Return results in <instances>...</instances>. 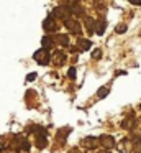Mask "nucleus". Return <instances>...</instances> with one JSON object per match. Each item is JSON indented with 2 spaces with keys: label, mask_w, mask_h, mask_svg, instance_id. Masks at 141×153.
<instances>
[{
  "label": "nucleus",
  "mask_w": 141,
  "mask_h": 153,
  "mask_svg": "<svg viewBox=\"0 0 141 153\" xmlns=\"http://www.w3.org/2000/svg\"><path fill=\"white\" fill-rule=\"evenodd\" d=\"M33 59H35L38 64L44 66V64H48V63H49L51 56H49V51H48V50H39V51H36V53L33 54Z\"/></svg>",
  "instance_id": "nucleus-1"
},
{
  "label": "nucleus",
  "mask_w": 141,
  "mask_h": 153,
  "mask_svg": "<svg viewBox=\"0 0 141 153\" xmlns=\"http://www.w3.org/2000/svg\"><path fill=\"white\" fill-rule=\"evenodd\" d=\"M98 142H100V145L105 146V148H113L115 146V140H113V137H110V135H102L100 138H98Z\"/></svg>",
  "instance_id": "nucleus-2"
},
{
  "label": "nucleus",
  "mask_w": 141,
  "mask_h": 153,
  "mask_svg": "<svg viewBox=\"0 0 141 153\" xmlns=\"http://www.w3.org/2000/svg\"><path fill=\"white\" fill-rule=\"evenodd\" d=\"M82 143H84V146L89 150H94V148H97V145H100V142H98L95 137H87V138H84Z\"/></svg>",
  "instance_id": "nucleus-3"
},
{
  "label": "nucleus",
  "mask_w": 141,
  "mask_h": 153,
  "mask_svg": "<svg viewBox=\"0 0 141 153\" xmlns=\"http://www.w3.org/2000/svg\"><path fill=\"white\" fill-rule=\"evenodd\" d=\"M43 28H44L46 31H54L56 28H58V27H56V22H54V17H52V15H49V17L44 20Z\"/></svg>",
  "instance_id": "nucleus-4"
},
{
  "label": "nucleus",
  "mask_w": 141,
  "mask_h": 153,
  "mask_svg": "<svg viewBox=\"0 0 141 153\" xmlns=\"http://www.w3.org/2000/svg\"><path fill=\"white\" fill-rule=\"evenodd\" d=\"M66 27L71 30V33H80V25L77 23L75 20H72V18H69V20H66Z\"/></svg>",
  "instance_id": "nucleus-5"
},
{
  "label": "nucleus",
  "mask_w": 141,
  "mask_h": 153,
  "mask_svg": "<svg viewBox=\"0 0 141 153\" xmlns=\"http://www.w3.org/2000/svg\"><path fill=\"white\" fill-rule=\"evenodd\" d=\"M52 61H54L56 66H62V64H64V61H66V54L61 53V51H58V53L52 56Z\"/></svg>",
  "instance_id": "nucleus-6"
},
{
  "label": "nucleus",
  "mask_w": 141,
  "mask_h": 153,
  "mask_svg": "<svg viewBox=\"0 0 141 153\" xmlns=\"http://www.w3.org/2000/svg\"><path fill=\"white\" fill-rule=\"evenodd\" d=\"M36 145H38V148H43V146H46V132H44V130H41V132H38V138H36Z\"/></svg>",
  "instance_id": "nucleus-7"
},
{
  "label": "nucleus",
  "mask_w": 141,
  "mask_h": 153,
  "mask_svg": "<svg viewBox=\"0 0 141 153\" xmlns=\"http://www.w3.org/2000/svg\"><path fill=\"white\" fill-rule=\"evenodd\" d=\"M130 148H131L130 140H123V142H121V145H120V152L121 153H128V152H130Z\"/></svg>",
  "instance_id": "nucleus-8"
},
{
  "label": "nucleus",
  "mask_w": 141,
  "mask_h": 153,
  "mask_svg": "<svg viewBox=\"0 0 141 153\" xmlns=\"http://www.w3.org/2000/svg\"><path fill=\"white\" fill-rule=\"evenodd\" d=\"M52 45H54V40H52L51 36H44V38H43V46H44V50L51 48Z\"/></svg>",
  "instance_id": "nucleus-9"
},
{
  "label": "nucleus",
  "mask_w": 141,
  "mask_h": 153,
  "mask_svg": "<svg viewBox=\"0 0 141 153\" xmlns=\"http://www.w3.org/2000/svg\"><path fill=\"white\" fill-rule=\"evenodd\" d=\"M90 46H92L90 41H87V40H79V48H80V50H89Z\"/></svg>",
  "instance_id": "nucleus-10"
},
{
  "label": "nucleus",
  "mask_w": 141,
  "mask_h": 153,
  "mask_svg": "<svg viewBox=\"0 0 141 153\" xmlns=\"http://www.w3.org/2000/svg\"><path fill=\"white\" fill-rule=\"evenodd\" d=\"M58 43L62 45V46H67V45H69L67 36H66V35H59V36H58Z\"/></svg>",
  "instance_id": "nucleus-11"
},
{
  "label": "nucleus",
  "mask_w": 141,
  "mask_h": 153,
  "mask_svg": "<svg viewBox=\"0 0 141 153\" xmlns=\"http://www.w3.org/2000/svg\"><path fill=\"white\" fill-rule=\"evenodd\" d=\"M107 94H108V87H100L98 92H97V97H98V99H103Z\"/></svg>",
  "instance_id": "nucleus-12"
},
{
  "label": "nucleus",
  "mask_w": 141,
  "mask_h": 153,
  "mask_svg": "<svg viewBox=\"0 0 141 153\" xmlns=\"http://www.w3.org/2000/svg\"><path fill=\"white\" fill-rule=\"evenodd\" d=\"M85 23H87V30L92 33V31H94V20H92L90 17H85Z\"/></svg>",
  "instance_id": "nucleus-13"
},
{
  "label": "nucleus",
  "mask_w": 141,
  "mask_h": 153,
  "mask_svg": "<svg viewBox=\"0 0 141 153\" xmlns=\"http://www.w3.org/2000/svg\"><path fill=\"white\" fill-rule=\"evenodd\" d=\"M69 132H71V130H69V128H62L61 132L58 133V137H59V138H62V140H64V138H66V135H67Z\"/></svg>",
  "instance_id": "nucleus-14"
},
{
  "label": "nucleus",
  "mask_w": 141,
  "mask_h": 153,
  "mask_svg": "<svg viewBox=\"0 0 141 153\" xmlns=\"http://www.w3.org/2000/svg\"><path fill=\"white\" fill-rule=\"evenodd\" d=\"M103 30H105V22H102V23H98L97 33H98V35H102V33H103Z\"/></svg>",
  "instance_id": "nucleus-15"
},
{
  "label": "nucleus",
  "mask_w": 141,
  "mask_h": 153,
  "mask_svg": "<svg viewBox=\"0 0 141 153\" xmlns=\"http://www.w3.org/2000/svg\"><path fill=\"white\" fill-rule=\"evenodd\" d=\"M126 31V25H118L117 27V33H125Z\"/></svg>",
  "instance_id": "nucleus-16"
},
{
  "label": "nucleus",
  "mask_w": 141,
  "mask_h": 153,
  "mask_svg": "<svg viewBox=\"0 0 141 153\" xmlns=\"http://www.w3.org/2000/svg\"><path fill=\"white\" fill-rule=\"evenodd\" d=\"M69 77H71V79H74V77H75V69H74V68L69 69Z\"/></svg>",
  "instance_id": "nucleus-17"
},
{
  "label": "nucleus",
  "mask_w": 141,
  "mask_h": 153,
  "mask_svg": "<svg viewBox=\"0 0 141 153\" xmlns=\"http://www.w3.org/2000/svg\"><path fill=\"white\" fill-rule=\"evenodd\" d=\"M100 56H102L100 50H97V51H94V53H92V58H94V59H95V58H100Z\"/></svg>",
  "instance_id": "nucleus-18"
},
{
  "label": "nucleus",
  "mask_w": 141,
  "mask_h": 153,
  "mask_svg": "<svg viewBox=\"0 0 141 153\" xmlns=\"http://www.w3.org/2000/svg\"><path fill=\"white\" fill-rule=\"evenodd\" d=\"M35 79H36V74H35V73H31V74L28 76V81H35Z\"/></svg>",
  "instance_id": "nucleus-19"
},
{
  "label": "nucleus",
  "mask_w": 141,
  "mask_h": 153,
  "mask_svg": "<svg viewBox=\"0 0 141 153\" xmlns=\"http://www.w3.org/2000/svg\"><path fill=\"white\" fill-rule=\"evenodd\" d=\"M69 153H80V152H79L77 148H72V150H71V152H69Z\"/></svg>",
  "instance_id": "nucleus-20"
},
{
  "label": "nucleus",
  "mask_w": 141,
  "mask_h": 153,
  "mask_svg": "<svg viewBox=\"0 0 141 153\" xmlns=\"http://www.w3.org/2000/svg\"><path fill=\"white\" fill-rule=\"evenodd\" d=\"M100 153H108V152H100Z\"/></svg>",
  "instance_id": "nucleus-21"
}]
</instances>
